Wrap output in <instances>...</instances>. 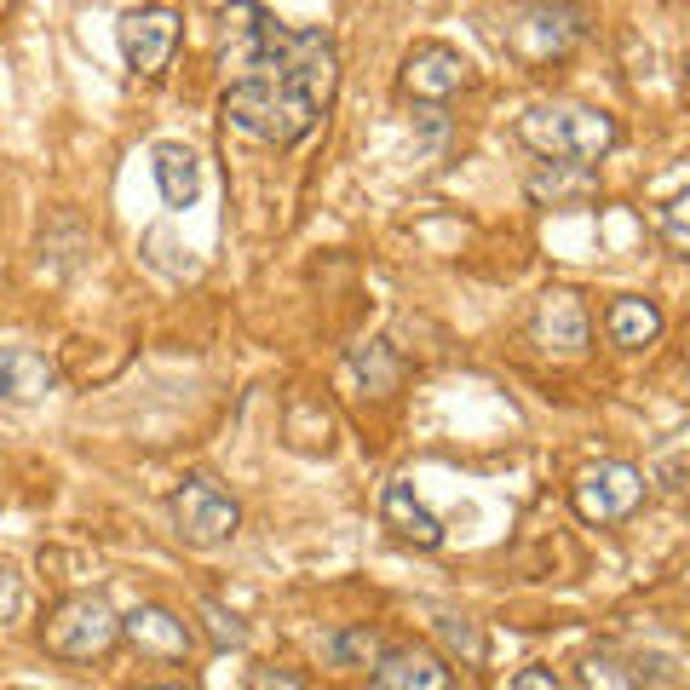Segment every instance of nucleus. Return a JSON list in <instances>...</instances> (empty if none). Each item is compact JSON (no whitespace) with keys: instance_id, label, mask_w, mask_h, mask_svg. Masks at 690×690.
<instances>
[{"instance_id":"nucleus-1","label":"nucleus","mask_w":690,"mask_h":690,"mask_svg":"<svg viewBox=\"0 0 690 690\" xmlns=\"http://www.w3.org/2000/svg\"><path fill=\"white\" fill-rule=\"evenodd\" d=\"M219 64H225V81L276 75L288 87L311 92L322 110H328L334 81H340L334 41L322 29H288V23H276L259 0H230L225 12H219Z\"/></svg>"},{"instance_id":"nucleus-2","label":"nucleus","mask_w":690,"mask_h":690,"mask_svg":"<svg viewBox=\"0 0 690 690\" xmlns=\"http://www.w3.org/2000/svg\"><path fill=\"white\" fill-rule=\"evenodd\" d=\"M225 115L230 127H242L248 138L288 150L299 138H311L322 104L311 92L276 81V75H242V81H225Z\"/></svg>"},{"instance_id":"nucleus-3","label":"nucleus","mask_w":690,"mask_h":690,"mask_svg":"<svg viewBox=\"0 0 690 690\" xmlns=\"http://www.w3.org/2000/svg\"><path fill=\"white\" fill-rule=\"evenodd\" d=\"M512 133L524 138L541 161H581V167H593L598 156L616 150L621 127L610 110H593V104H529Z\"/></svg>"},{"instance_id":"nucleus-4","label":"nucleus","mask_w":690,"mask_h":690,"mask_svg":"<svg viewBox=\"0 0 690 690\" xmlns=\"http://www.w3.org/2000/svg\"><path fill=\"white\" fill-rule=\"evenodd\" d=\"M581 41H587V6H575V0H524L506 23V52L518 64L570 58Z\"/></svg>"},{"instance_id":"nucleus-5","label":"nucleus","mask_w":690,"mask_h":690,"mask_svg":"<svg viewBox=\"0 0 690 690\" xmlns=\"http://www.w3.org/2000/svg\"><path fill=\"white\" fill-rule=\"evenodd\" d=\"M41 639L58 662H92V656H110L115 644H121V616L98 593H75L52 610Z\"/></svg>"},{"instance_id":"nucleus-6","label":"nucleus","mask_w":690,"mask_h":690,"mask_svg":"<svg viewBox=\"0 0 690 690\" xmlns=\"http://www.w3.org/2000/svg\"><path fill=\"white\" fill-rule=\"evenodd\" d=\"M167 512H173V529H179L190 547H219V541H230V535L242 529V506L230 501L213 478H184L179 489H173Z\"/></svg>"},{"instance_id":"nucleus-7","label":"nucleus","mask_w":690,"mask_h":690,"mask_svg":"<svg viewBox=\"0 0 690 690\" xmlns=\"http://www.w3.org/2000/svg\"><path fill=\"white\" fill-rule=\"evenodd\" d=\"M397 87L409 92V98H420V104H443V98H455V92L472 87V64L443 41H414L409 52H403Z\"/></svg>"},{"instance_id":"nucleus-8","label":"nucleus","mask_w":690,"mask_h":690,"mask_svg":"<svg viewBox=\"0 0 690 690\" xmlns=\"http://www.w3.org/2000/svg\"><path fill=\"white\" fill-rule=\"evenodd\" d=\"M570 501L587 524H621V518L644 501V472L627 466V460H604V466H593V472H581Z\"/></svg>"},{"instance_id":"nucleus-9","label":"nucleus","mask_w":690,"mask_h":690,"mask_svg":"<svg viewBox=\"0 0 690 690\" xmlns=\"http://www.w3.org/2000/svg\"><path fill=\"white\" fill-rule=\"evenodd\" d=\"M179 46V12L173 6H138L121 18V58L133 75H161Z\"/></svg>"},{"instance_id":"nucleus-10","label":"nucleus","mask_w":690,"mask_h":690,"mask_svg":"<svg viewBox=\"0 0 690 690\" xmlns=\"http://www.w3.org/2000/svg\"><path fill=\"white\" fill-rule=\"evenodd\" d=\"M121 639L133 644L138 656H150V662H184L190 650H196V633H190V621L173 616L167 604H138L121 616Z\"/></svg>"},{"instance_id":"nucleus-11","label":"nucleus","mask_w":690,"mask_h":690,"mask_svg":"<svg viewBox=\"0 0 690 690\" xmlns=\"http://www.w3.org/2000/svg\"><path fill=\"white\" fill-rule=\"evenodd\" d=\"M587 340H593V317H587L581 294H570V288H552V294H541V305H535V345H541V351L581 357V351H587Z\"/></svg>"},{"instance_id":"nucleus-12","label":"nucleus","mask_w":690,"mask_h":690,"mask_svg":"<svg viewBox=\"0 0 690 690\" xmlns=\"http://www.w3.org/2000/svg\"><path fill=\"white\" fill-rule=\"evenodd\" d=\"M380 524H386L397 541H409V547H420V552L443 547V524H437L432 506L414 495L409 478H391L386 489H380Z\"/></svg>"},{"instance_id":"nucleus-13","label":"nucleus","mask_w":690,"mask_h":690,"mask_svg":"<svg viewBox=\"0 0 690 690\" xmlns=\"http://www.w3.org/2000/svg\"><path fill=\"white\" fill-rule=\"evenodd\" d=\"M58 391V368L46 351L35 345H0V403H12V409H29V403H41Z\"/></svg>"},{"instance_id":"nucleus-14","label":"nucleus","mask_w":690,"mask_h":690,"mask_svg":"<svg viewBox=\"0 0 690 690\" xmlns=\"http://www.w3.org/2000/svg\"><path fill=\"white\" fill-rule=\"evenodd\" d=\"M449 667H443V656H432V650H414V644H391V650H380V662L368 667V685L374 690H449Z\"/></svg>"},{"instance_id":"nucleus-15","label":"nucleus","mask_w":690,"mask_h":690,"mask_svg":"<svg viewBox=\"0 0 690 690\" xmlns=\"http://www.w3.org/2000/svg\"><path fill=\"white\" fill-rule=\"evenodd\" d=\"M150 173H156V190L167 207H190L196 196H202V161H196V150L190 144H156L150 150Z\"/></svg>"},{"instance_id":"nucleus-16","label":"nucleus","mask_w":690,"mask_h":690,"mask_svg":"<svg viewBox=\"0 0 690 690\" xmlns=\"http://www.w3.org/2000/svg\"><path fill=\"white\" fill-rule=\"evenodd\" d=\"M604 334L621 345V351H639V345H656L662 340V311L656 299H639V294H621L610 311H604Z\"/></svg>"},{"instance_id":"nucleus-17","label":"nucleus","mask_w":690,"mask_h":690,"mask_svg":"<svg viewBox=\"0 0 690 690\" xmlns=\"http://www.w3.org/2000/svg\"><path fill=\"white\" fill-rule=\"evenodd\" d=\"M351 368H357V380H363L374 397H391V391L403 386V357H397L386 340L357 345V351H351Z\"/></svg>"},{"instance_id":"nucleus-18","label":"nucleus","mask_w":690,"mask_h":690,"mask_svg":"<svg viewBox=\"0 0 690 690\" xmlns=\"http://www.w3.org/2000/svg\"><path fill=\"white\" fill-rule=\"evenodd\" d=\"M552 173H535V179H529V196H535V202H581V196H587V167H581V161H547Z\"/></svg>"},{"instance_id":"nucleus-19","label":"nucleus","mask_w":690,"mask_h":690,"mask_svg":"<svg viewBox=\"0 0 690 690\" xmlns=\"http://www.w3.org/2000/svg\"><path fill=\"white\" fill-rule=\"evenodd\" d=\"M322 650H328L334 667H374L386 644H380V633H368V627H340V633H328Z\"/></svg>"},{"instance_id":"nucleus-20","label":"nucleus","mask_w":690,"mask_h":690,"mask_svg":"<svg viewBox=\"0 0 690 690\" xmlns=\"http://www.w3.org/2000/svg\"><path fill=\"white\" fill-rule=\"evenodd\" d=\"M437 639L449 644V656H460V662H483V656H489L483 627L466 621V616H437Z\"/></svg>"},{"instance_id":"nucleus-21","label":"nucleus","mask_w":690,"mask_h":690,"mask_svg":"<svg viewBox=\"0 0 690 690\" xmlns=\"http://www.w3.org/2000/svg\"><path fill=\"white\" fill-rule=\"evenodd\" d=\"M202 621H207V639H213V650H242V644H248V627H242V616H236V610H225L219 598H202Z\"/></svg>"},{"instance_id":"nucleus-22","label":"nucleus","mask_w":690,"mask_h":690,"mask_svg":"<svg viewBox=\"0 0 690 690\" xmlns=\"http://www.w3.org/2000/svg\"><path fill=\"white\" fill-rule=\"evenodd\" d=\"M581 685H604V690H633L639 685V673H627V662H616V656H587L581 662Z\"/></svg>"},{"instance_id":"nucleus-23","label":"nucleus","mask_w":690,"mask_h":690,"mask_svg":"<svg viewBox=\"0 0 690 690\" xmlns=\"http://www.w3.org/2000/svg\"><path fill=\"white\" fill-rule=\"evenodd\" d=\"M656 225H662V236L679 253H690V190H679V196L662 207V219H656Z\"/></svg>"},{"instance_id":"nucleus-24","label":"nucleus","mask_w":690,"mask_h":690,"mask_svg":"<svg viewBox=\"0 0 690 690\" xmlns=\"http://www.w3.org/2000/svg\"><path fill=\"white\" fill-rule=\"evenodd\" d=\"M18 610H23V581H18L12 564H0V627L18 616Z\"/></svg>"},{"instance_id":"nucleus-25","label":"nucleus","mask_w":690,"mask_h":690,"mask_svg":"<svg viewBox=\"0 0 690 690\" xmlns=\"http://www.w3.org/2000/svg\"><path fill=\"white\" fill-rule=\"evenodd\" d=\"M564 679L552 673V667H524V673H512V690H558Z\"/></svg>"},{"instance_id":"nucleus-26","label":"nucleus","mask_w":690,"mask_h":690,"mask_svg":"<svg viewBox=\"0 0 690 690\" xmlns=\"http://www.w3.org/2000/svg\"><path fill=\"white\" fill-rule=\"evenodd\" d=\"M253 685L265 690V685H282V690H299L305 685V679H299V673H253Z\"/></svg>"}]
</instances>
